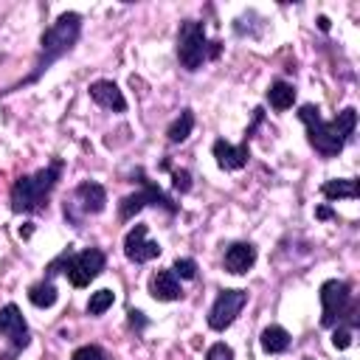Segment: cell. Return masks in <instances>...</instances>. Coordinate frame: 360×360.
Listing matches in <instances>:
<instances>
[{
  "label": "cell",
  "instance_id": "cell-16",
  "mask_svg": "<svg viewBox=\"0 0 360 360\" xmlns=\"http://www.w3.org/2000/svg\"><path fill=\"white\" fill-rule=\"evenodd\" d=\"M259 343H262V349H264L267 354H281V352L290 349V332H287L284 326H278V323H270V326L262 329Z\"/></svg>",
  "mask_w": 360,
  "mask_h": 360
},
{
  "label": "cell",
  "instance_id": "cell-5",
  "mask_svg": "<svg viewBox=\"0 0 360 360\" xmlns=\"http://www.w3.org/2000/svg\"><path fill=\"white\" fill-rule=\"evenodd\" d=\"M138 183H141V191H135V194H127L121 202H118V219L121 222H127V219H132L138 211H143L146 205H160V208H166L169 214H174L177 211V202H172V197L166 194V191H160L149 177H143V172H138Z\"/></svg>",
  "mask_w": 360,
  "mask_h": 360
},
{
  "label": "cell",
  "instance_id": "cell-4",
  "mask_svg": "<svg viewBox=\"0 0 360 360\" xmlns=\"http://www.w3.org/2000/svg\"><path fill=\"white\" fill-rule=\"evenodd\" d=\"M208 56V42H205V25L197 20H186L177 31V59L186 70H200Z\"/></svg>",
  "mask_w": 360,
  "mask_h": 360
},
{
  "label": "cell",
  "instance_id": "cell-29",
  "mask_svg": "<svg viewBox=\"0 0 360 360\" xmlns=\"http://www.w3.org/2000/svg\"><path fill=\"white\" fill-rule=\"evenodd\" d=\"M318 28H321V31H329V20H326V17H318Z\"/></svg>",
  "mask_w": 360,
  "mask_h": 360
},
{
  "label": "cell",
  "instance_id": "cell-26",
  "mask_svg": "<svg viewBox=\"0 0 360 360\" xmlns=\"http://www.w3.org/2000/svg\"><path fill=\"white\" fill-rule=\"evenodd\" d=\"M172 186H174L177 191H188V188H191V174H188L186 169L172 172Z\"/></svg>",
  "mask_w": 360,
  "mask_h": 360
},
{
  "label": "cell",
  "instance_id": "cell-17",
  "mask_svg": "<svg viewBox=\"0 0 360 360\" xmlns=\"http://www.w3.org/2000/svg\"><path fill=\"white\" fill-rule=\"evenodd\" d=\"M267 101H270V107H273V110L284 112V110H290V107H292V101H295V87H292L290 82L276 79V82L267 87Z\"/></svg>",
  "mask_w": 360,
  "mask_h": 360
},
{
  "label": "cell",
  "instance_id": "cell-3",
  "mask_svg": "<svg viewBox=\"0 0 360 360\" xmlns=\"http://www.w3.org/2000/svg\"><path fill=\"white\" fill-rule=\"evenodd\" d=\"M62 177V160H53L51 166L39 169L37 174H22L11 186V211L17 214H37L48 205V197L53 186Z\"/></svg>",
  "mask_w": 360,
  "mask_h": 360
},
{
  "label": "cell",
  "instance_id": "cell-20",
  "mask_svg": "<svg viewBox=\"0 0 360 360\" xmlns=\"http://www.w3.org/2000/svg\"><path fill=\"white\" fill-rule=\"evenodd\" d=\"M56 298H59V292H56V287H53L51 281H39V284H34V287L28 290V301H31L34 307H39V309L53 307Z\"/></svg>",
  "mask_w": 360,
  "mask_h": 360
},
{
  "label": "cell",
  "instance_id": "cell-2",
  "mask_svg": "<svg viewBox=\"0 0 360 360\" xmlns=\"http://www.w3.org/2000/svg\"><path fill=\"white\" fill-rule=\"evenodd\" d=\"M79 34H82V17L76 11L59 14L56 22L39 39V56H37V65H34V73L28 76V82H37L56 59H62L79 42Z\"/></svg>",
  "mask_w": 360,
  "mask_h": 360
},
{
  "label": "cell",
  "instance_id": "cell-13",
  "mask_svg": "<svg viewBox=\"0 0 360 360\" xmlns=\"http://www.w3.org/2000/svg\"><path fill=\"white\" fill-rule=\"evenodd\" d=\"M87 90H90V98H93L98 107H107V110H112V112H124V110H127V98H124V93L118 90L115 82H110V79H96Z\"/></svg>",
  "mask_w": 360,
  "mask_h": 360
},
{
  "label": "cell",
  "instance_id": "cell-14",
  "mask_svg": "<svg viewBox=\"0 0 360 360\" xmlns=\"http://www.w3.org/2000/svg\"><path fill=\"white\" fill-rule=\"evenodd\" d=\"M253 264H256V248H253L250 242H233V245L225 250V270H228V273L242 276V273H248Z\"/></svg>",
  "mask_w": 360,
  "mask_h": 360
},
{
  "label": "cell",
  "instance_id": "cell-12",
  "mask_svg": "<svg viewBox=\"0 0 360 360\" xmlns=\"http://www.w3.org/2000/svg\"><path fill=\"white\" fill-rule=\"evenodd\" d=\"M211 152H214L217 166H219V169H225V172H236V169L248 166V158H250L248 141H242L239 146H233V143H228L225 138H219V141H214Z\"/></svg>",
  "mask_w": 360,
  "mask_h": 360
},
{
  "label": "cell",
  "instance_id": "cell-11",
  "mask_svg": "<svg viewBox=\"0 0 360 360\" xmlns=\"http://www.w3.org/2000/svg\"><path fill=\"white\" fill-rule=\"evenodd\" d=\"M107 205V191L101 183H93V180H84L76 186L73 191V202H65V208H79L84 217L87 214H101Z\"/></svg>",
  "mask_w": 360,
  "mask_h": 360
},
{
  "label": "cell",
  "instance_id": "cell-28",
  "mask_svg": "<svg viewBox=\"0 0 360 360\" xmlns=\"http://www.w3.org/2000/svg\"><path fill=\"white\" fill-rule=\"evenodd\" d=\"M315 217H318V219H332L335 214H332V208H326V205H321V208H315Z\"/></svg>",
  "mask_w": 360,
  "mask_h": 360
},
{
  "label": "cell",
  "instance_id": "cell-1",
  "mask_svg": "<svg viewBox=\"0 0 360 360\" xmlns=\"http://www.w3.org/2000/svg\"><path fill=\"white\" fill-rule=\"evenodd\" d=\"M298 118H301V124L307 127L309 146H312L318 155H323V158H335V155H340V149L346 146V141H349L352 132H354L357 110H354V107H346V110L338 112V118L323 121L318 107L304 104V107L298 110Z\"/></svg>",
  "mask_w": 360,
  "mask_h": 360
},
{
  "label": "cell",
  "instance_id": "cell-7",
  "mask_svg": "<svg viewBox=\"0 0 360 360\" xmlns=\"http://www.w3.org/2000/svg\"><path fill=\"white\" fill-rule=\"evenodd\" d=\"M107 264V256L104 250L98 248H87V250H79V253H70L68 262H65V276L73 287H87Z\"/></svg>",
  "mask_w": 360,
  "mask_h": 360
},
{
  "label": "cell",
  "instance_id": "cell-27",
  "mask_svg": "<svg viewBox=\"0 0 360 360\" xmlns=\"http://www.w3.org/2000/svg\"><path fill=\"white\" fill-rule=\"evenodd\" d=\"M127 315H129V326H135V329H143V326H146V318H143V312H138V309H129Z\"/></svg>",
  "mask_w": 360,
  "mask_h": 360
},
{
  "label": "cell",
  "instance_id": "cell-18",
  "mask_svg": "<svg viewBox=\"0 0 360 360\" xmlns=\"http://www.w3.org/2000/svg\"><path fill=\"white\" fill-rule=\"evenodd\" d=\"M326 200H354L357 197V180L354 177H340V180H326L321 186Z\"/></svg>",
  "mask_w": 360,
  "mask_h": 360
},
{
  "label": "cell",
  "instance_id": "cell-19",
  "mask_svg": "<svg viewBox=\"0 0 360 360\" xmlns=\"http://www.w3.org/2000/svg\"><path fill=\"white\" fill-rule=\"evenodd\" d=\"M191 129H194V112H191V110H183V112L172 121V127L166 129V138H169L172 143H183V141L191 135Z\"/></svg>",
  "mask_w": 360,
  "mask_h": 360
},
{
  "label": "cell",
  "instance_id": "cell-23",
  "mask_svg": "<svg viewBox=\"0 0 360 360\" xmlns=\"http://www.w3.org/2000/svg\"><path fill=\"white\" fill-rule=\"evenodd\" d=\"M70 360H110V357H107V352H104L101 346L87 343V346H79V349L73 352V357H70Z\"/></svg>",
  "mask_w": 360,
  "mask_h": 360
},
{
  "label": "cell",
  "instance_id": "cell-10",
  "mask_svg": "<svg viewBox=\"0 0 360 360\" xmlns=\"http://www.w3.org/2000/svg\"><path fill=\"white\" fill-rule=\"evenodd\" d=\"M124 256L129 262H135V264H146V262H152V259L160 256V245L152 242V239H146V225L143 222H138L124 236Z\"/></svg>",
  "mask_w": 360,
  "mask_h": 360
},
{
  "label": "cell",
  "instance_id": "cell-24",
  "mask_svg": "<svg viewBox=\"0 0 360 360\" xmlns=\"http://www.w3.org/2000/svg\"><path fill=\"white\" fill-rule=\"evenodd\" d=\"M205 360H233V349L228 343H214V346H208Z\"/></svg>",
  "mask_w": 360,
  "mask_h": 360
},
{
  "label": "cell",
  "instance_id": "cell-25",
  "mask_svg": "<svg viewBox=\"0 0 360 360\" xmlns=\"http://www.w3.org/2000/svg\"><path fill=\"white\" fill-rule=\"evenodd\" d=\"M349 343H352V329H349V326H335V332H332V346H335V349H349Z\"/></svg>",
  "mask_w": 360,
  "mask_h": 360
},
{
  "label": "cell",
  "instance_id": "cell-22",
  "mask_svg": "<svg viewBox=\"0 0 360 360\" xmlns=\"http://www.w3.org/2000/svg\"><path fill=\"white\" fill-rule=\"evenodd\" d=\"M172 273H174L177 278H186V281H191V278L197 276V262H194V259H186V256H183V259L177 256V259H174V267H172Z\"/></svg>",
  "mask_w": 360,
  "mask_h": 360
},
{
  "label": "cell",
  "instance_id": "cell-15",
  "mask_svg": "<svg viewBox=\"0 0 360 360\" xmlns=\"http://www.w3.org/2000/svg\"><path fill=\"white\" fill-rule=\"evenodd\" d=\"M149 292L155 301H177L183 295L180 290V281L172 270H158L152 278H149Z\"/></svg>",
  "mask_w": 360,
  "mask_h": 360
},
{
  "label": "cell",
  "instance_id": "cell-21",
  "mask_svg": "<svg viewBox=\"0 0 360 360\" xmlns=\"http://www.w3.org/2000/svg\"><path fill=\"white\" fill-rule=\"evenodd\" d=\"M112 301H115V292L112 290H96V292H90V301H87V315H104L110 307H112Z\"/></svg>",
  "mask_w": 360,
  "mask_h": 360
},
{
  "label": "cell",
  "instance_id": "cell-6",
  "mask_svg": "<svg viewBox=\"0 0 360 360\" xmlns=\"http://www.w3.org/2000/svg\"><path fill=\"white\" fill-rule=\"evenodd\" d=\"M321 307H323V315H321V326H335L343 321V315L349 312L352 307V287L340 278H329L321 284Z\"/></svg>",
  "mask_w": 360,
  "mask_h": 360
},
{
  "label": "cell",
  "instance_id": "cell-9",
  "mask_svg": "<svg viewBox=\"0 0 360 360\" xmlns=\"http://www.w3.org/2000/svg\"><path fill=\"white\" fill-rule=\"evenodd\" d=\"M0 335L14 346V352L25 349L31 343V332H28V323L20 312L17 304H6L0 307Z\"/></svg>",
  "mask_w": 360,
  "mask_h": 360
},
{
  "label": "cell",
  "instance_id": "cell-8",
  "mask_svg": "<svg viewBox=\"0 0 360 360\" xmlns=\"http://www.w3.org/2000/svg\"><path fill=\"white\" fill-rule=\"evenodd\" d=\"M245 301H248V292H245V290H222V292L217 295L211 312H208V326H211L214 332L228 329V326L239 318Z\"/></svg>",
  "mask_w": 360,
  "mask_h": 360
}]
</instances>
